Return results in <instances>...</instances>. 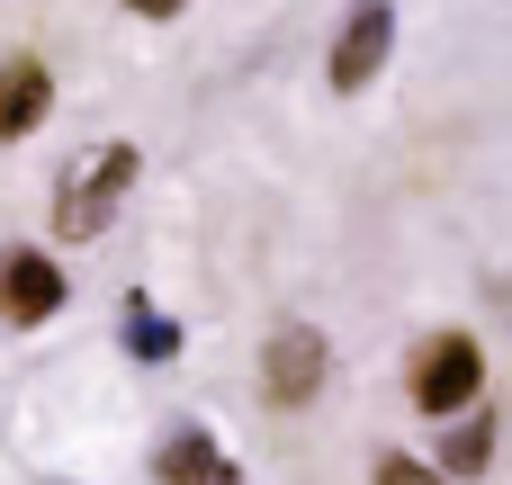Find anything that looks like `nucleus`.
<instances>
[{
	"instance_id": "10",
	"label": "nucleus",
	"mask_w": 512,
	"mask_h": 485,
	"mask_svg": "<svg viewBox=\"0 0 512 485\" xmlns=\"http://www.w3.org/2000/svg\"><path fill=\"white\" fill-rule=\"evenodd\" d=\"M369 485H450V468H423V459H405V450H387V459L369 468Z\"/></svg>"
},
{
	"instance_id": "4",
	"label": "nucleus",
	"mask_w": 512,
	"mask_h": 485,
	"mask_svg": "<svg viewBox=\"0 0 512 485\" xmlns=\"http://www.w3.org/2000/svg\"><path fill=\"white\" fill-rule=\"evenodd\" d=\"M45 315H63V270H54V252H0V324H45Z\"/></svg>"
},
{
	"instance_id": "5",
	"label": "nucleus",
	"mask_w": 512,
	"mask_h": 485,
	"mask_svg": "<svg viewBox=\"0 0 512 485\" xmlns=\"http://www.w3.org/2000/svg\"><path fill=\"white\" fill-rule=\"evenodd\" d=\"M387 45H396V9L387 0H360L351 27L333 36V90H369L378 63H387Z\"/></svg>"
},
{
	"instance_id": "11",
	"label": "nucleus",
	"mask_w": 512,
	"mask_h": 485,
	"mask_svg": "<svg viewBox=\"0 0 512 485\" xmlns=\"http://www.w3.org/2000/svg\"><path fill=\"white\" fill-rule=\"evenodd\" d=\"M126 9H135V18H180L189 0H126Z\"/></svg>"
},
{
	"instance_id": "6",
	"label": "nucleus",
	"mask_w": 512,
	"mask_h": 485,
	"mask_svg": "<svg viewBox=\"0 0 512 485\" xmlns=\"http://www.w3.org/2000/svg\"><path fill=\"white\" fill-rule=\"evenodd\" d=\"M45 108H54V72H45V63H27V54H9V63H0V144L36 135V126H45Z\"/></svg>"
},
{
	"instance_id": "3",
	"label": "nucleus",
	"mask_w": 512,
	"mask_h": 485,
	"mask_svg": "<svg viewBox=\"0 0 512 485\" xmlns=\"http://www.w3.org/2000/svg\"><path fill=\"white\" fill-rule=\"evenodd\" d=\"M324 369H333L324 333H315V324H288V333H270V351H261V396H270L279 414H297V405H315Z\"/></svg>"
},
{
	"instance_id": "2",
	"label": "nucleus",
	"mask_w": 512,
	"mask_h": 485,
	"mask_svg": "<svg viewBox=\"0 0 512 485\" xmlns=\"http://www.w3.org/2000/svg\"><path fill=\"white\" fill-rule=\"evenodd\" d=\"M477 396H486V351H477L468 333H441V342L423 351V369H414V405H423L432 423H459Z\"/></svg>"
},
{
	"instance_id": "7",
	"label": "nucleus",
	"mask_w": 512,
	"mask_h": 485,
	"mask_svg": "<svg viewBox=\"0 0 512 485\" xmlns=\"http://www.w3.org/2000/svg\"><path fill=\"white\" fill-rule=\"evenodd\" d=\"M153 468H162V485H243V468H234L207 432H171Z\"/></svg>"
},
{
	"instance_id": "8",
	"label": "nucleus",
	"mask_w": 512,
	"mask_h": 485,
	"mask_svg": "<svg viewBox=\"0 0 512 485\" xmlns=\"http://www.w3.org/2000/svg\"><path fill=\"white\" fill-rule=\"evenodd\" d=\"M126 342H135V360H180V324L153 315V297H126Z\"/></svg>"
},
{
	"instance_id": "1",
	"label": "nucleus",
	"mask_w": 512,
	"mask_h": 485,
	"mask_svg": "<svg viewBox=\"0 0 512 485\" xmlns=\"http://www.w3.org/2000/svg\"><path fill=\"white\" fill-rule=\"evenodd\" d=\"M135 171H144L135 144H99V153H81V162L63 171V189H54V234H63V243H99V234L117 225Z\"/></svg>"
},
{
	"instance_id": "9",
	"label": "nucleus",
	"mask_w": 512,
	"mask_h": 485,
	"mask_svg": "<svg viewBox=\"0 0 512 485\" xmlns=\"http://www.w3.org/2000/svg\"><path fill=\"white\" fill-rule=\"evenodd\" d=\"M486 459H495V423H450L441 468H450V477H486Z\"/></svg>"
}]
</instances>
